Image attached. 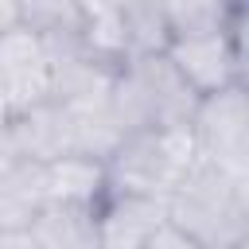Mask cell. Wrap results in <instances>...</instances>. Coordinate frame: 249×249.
Instances as JSON below:
<instances>
[{
  "label": "cell",
  "instance_id": "obj_1",
  "mask_svg": "<svg viewBox=\"0 0 249 249\" xmlns=\"http://www.w3.org/2000/svg\"><path fill=\"white\" fill-rule=\"evenodd\" d=\"M167 222L202 249H233L249 241V179L198 160L163 198Z\"/></svg>",
  "mask_w": 249,
  "mask_h": 249
},
{
  "label": "cell",
  "instance_id": "obj_2",
  "mask_svg": "<svg viewBox=\"0 0 249 249\" xmlns=\"http://www.w3.org/2000/svg\"><path fill=\"white\" fill-rule=\"evenodd\" d=\"M198 105V93L179 78L167 54H140L128 58L109 89V113L117 117L121 132L144 128H171L187 124Z\"/></svg>",
  "mask_w": 249,
  "mask_h": 249
},
{
  "label": "cell",
  "instance_id": "obj_3",
  "mask_svg": "<svg viewBox=\"0 0 249 249\" xmlns=\"http://www.w3.org/2000/svg\"><path fill=\"white\" fill-rule=\"evenodd\" d=\"M198 160L202 156L191 124L144 128V132H128L117 144V152L105 160V179H109V191L117 195L167 198Z\"/></svg>",
  "mask_w": 249,
  "mask_h": 249
},
{
  "label": "cell",
  "instance_id": "obj_4",
  "mask_svg": "<svg viewBox=\"0 0 249 249\" xmlns=\"http://www.w3.org/2000/svg\"><path fill=\"white\" fill-rule=\"evenodd\" d=\"M187 124H191L198 156L206 163L249 179V101H245V82L198 97Z\"/></svg>",
  "mask_w": 249,
  "mask_h": 249
},
{
  "label": "cell",
  "instance_id": "obj_5",
  "mask_svg": "<svg viewBox=\"0 0 249 249\" xmlns=\"http://www.w3.org/2000/svg\"><path fill=\"white\" fill-rule=\"evenodd\" d=\"M179 78L198 93H218L226 86L245 82V62H241V23L222 27V31H202V35H179L163 51Z\"/></svg>",
  "mask_w": 249,
  "mask_h": 249
},
{
  "label": "cell",
  "instance_id": "obj_6",
  "mask_svg": "<svg viewBox=\"0 0 249 249\" xmlns=\"http://www.w3.org/2000/svg\"><path fill=\"white\" fill-rule=\"evenodd\" d=\"M0 89L8 93L12 113L51 101V47L35 31L12 27L0 35Z\"/></svg>",
  "mask_w": 249,
  "mask_h": 249
},
{
  "label": "cell",
  "instance_id": "obj_7",
  "mask_svg": "<svg viewBox=\"0 0 249 249\" xmlns=\"http://www.w3.org/2000/svg\"><path fill=\"white\" fill-rule=\"evenodd\" d=\"M163 222H167L163 198L109 191L97 206V245L101 249H140Z\"/></svg>",
  "mask_w": 249,
  "mask_h": 249
},
{
  "label": "cell",
  "instance_id": "obj_8",
  "mask_svg": "<svg viewBox=\"0 0 249 249\" xmlns=\"http://www.w3.org/2000/svg\"><path fill=\"white\" fill-rule=\"evenodd\" d=\"M121 66H109L101 58H93L78 39L74 43H58L51 47V101L54 105H82V101H97L113 89Z\"/></svg>",
  "mask_w": 249,
  "mask_h": 249
},
{
  "label": "cell",
  "instance_id": "obj_9",
  "mask_svg": "<svg viewBox=\"0 0 249 249\" xmlns=\"http://www.w3.org/2000/svg\"><path fill=\"white\" fill-rule=\"evenodd\" d=\"M8 140L16 148V160L23 163H51L66 156V113L54 101H35L23 105L8 117Z\"/></svg>",
  "mask_w": 249,
  "mask_h": 249
},
{
  "label": "cell",
  "instance_id": "obj_10",
  "mask_svg": "<svg viewBox=\"0 0 249 249\" xmlns=\"http://www.w3.org/2000/svg\"><path fill=\"white\" fill-rule=\"evenodd\" d=\"M43 187H47V202L93 206V210L109 195L105 163L101 160H89V156H74V152L43 163Z\"/></svg>",
  "mask_w": 249,
  "mask_h": 249
},
{
  "label": "cell",
  "instance_id": "obj_11",
  "mask_svg": "<svg viewBox=\"0 0 249 249\" xmlns=\"http://www.w3.org/2000/svg\"><path fill=\"white\" fill-rule=\"evenodd\" d=\"M66 113V152L74 156H89V160H109L117 152V144L124 140L117 117L109 113V93L97 101H82V105H58Z\"/></svg>",
  "mask_w": 249,
  "mask_h": 249
},
{
  "label": "cell",
  "instance_id": "obj_12",
  "mask_svg": "<svg viewBox=\"0 0 249 249\" xmlns=\"http://www.w3.org/2000/svg\"><path fill=\"white\" fill-rule=\"evenodd\" d=\"M47 206L43 167L39 163H12L0 171V233H23Z\"/></svg>",
  "mask_w": 249,
  "mask_h": 249
},
{
  "label": "cell",
  "instance_id": "obj_13",
  "mask_svg": "<svg viewBox=\"0 0 249 249\" xmlns=\"http://www.w3.org/2000/svg\"><path fill=\"white\" fill-rule=\"evenodd\" d=\"M27 233L39 241V249H101L97 245V210L93 206L47 202Z\"/></svg>",
  "mask_w": 249,
  "mask_h": 249
},
{
  "label": "cell",
  "instance_id": "obj_14",
  "mask_svg": "<svg viewBox=\"0 0 249 249\" xmlns=\"http://www.w3.org/2000/svg\"><path fill=\"white\" fill-rule=\"evenodd\" d=\"M160 8H163V19L171 27V39L245 23V8H237L230 0H160Z\"/></svg>",
  "mask_w": 249,
  "mask_h": 249
},
{
  "label": "cell",
  "instance_id": "obj_15",
  "mask_svg": "<svg viewBox=\"0 0 249 249\" xmlns=\"http://www.w3.org/2000/svg\"><path fill=\"white\" fill-rule=\"evenodd\" d=\"M82 4L78 0H19V27L35 31L47 47L74 43L82 35Z\"/></svg>",
  "mask_w": 249,
  "mask_h": 249
},
{
  "label": "cell",
  "instance_id": "obj_16",
  "mask_svg": "<svg viewBox=\"0 0 249 249\" xmlns=\"http://www.w3.org/2000/svg\"><path fill=\"white\" fill-rule=\"evenodd\" d=\"M121 23H124L128 58L163 54L167 43H171V27L163 19L160 0H121Z\"/></svg>",
  "mask_w": 249,
  "mask_h": 249
},
{
  "label": "cell",
  "instance_id": "obj_17",
  "mask_svg": "<svg viewBox=\"0 0 249 249\" xmlns=\"http://www.w3.org/2000/svg\"><path fill=\"white\" fill-rule=\"evenodd\" d=\"M140 249H202V245H198L195 237H187L179 226L163 222V226H160V230H156V233H152V237H148Z\"/></svg>",
  "mask_w": 249,
  "mask_h": 249
},
{
  "label": "cell",
  "instance_id": "obj_18",
  "mask_svg": "<svg viewBox=\"0 0 249 249\" xmlns=\"http://www.w3.org/2000/svg\"><path fill=\"white\" fill-rule=\"evenodd\" d=\"M19 27V0H0V35Z\"/></svg>",
  "mask_w": 249,
  "mask_h": 249
},
{
  "label": "cell",
  "instance_id": "obj_19",
  "mask_svg": "<svg viewBox=\"0 0 249 249\" xmlns=\"http://www.w3.org/2000/svg\"><path fill=\"white\" fill-rule=\"evenodd\" d=\"M0 249H39V241L23 230V233H0Z\"/></svg>",
  "mask_w": 249,
  "mask_h": 249
},
{
  "label": "cell",
  "instance_id": "obj_20",
  "mask_svg": "<svg viewBox=\"0 0 249 249\" xmlns=\"http://www.w3.org/2000/svg\"><path fill=\"white\" fill-rule=\"evenodd\" d=\"M12 163H19V160H16V148L8 140V128H0V171H8Z\"/></svg>",
  "mask_w": 249,
  "mask_h": 249
},
{
  "label": "cell",
  "instance_id": "obj_21",
  "mask_svg": "<svg viewBox=\"0 0 249 249\" xmlns=\"http://www.w3.org/2000/svg\"><path fill=\"white\" fill-rule=\"evenodd\" d=\"M8 117H12V101H8V93L0 89V128L8 124Z\"/></svg>",
  "mask_w": 249,
  "mask_h": 249
},
{
  "label": "cell",
  "instance_id": "obj_22",
  "mask_svg": "<svg viewBox=\"0 0 249 249\" xmlns=\"http://www.w3.org/2000/svg\"><path fill=\"white\" fill-rule=\"evenodd\" d=\"M233 249H249V241H241V245H233Z\"/></svg>",
  "mask_w": 249,
  "mask_h": 249
},
{
  "label": "cell",
  "instance_id": "obj_23",
  "mask_svg": "<svg viewBox=\"0 0 249 249\" xmlns=\"http://www.w3.org/2000/svg\"><path fill=\"white\" fill-rule=\"evenodd\" d=\"M230 4H237V8H245V0H230Z\"/></svg>",
  "mask_w": 249,
  "mask_h": 249
}]
</instances>
